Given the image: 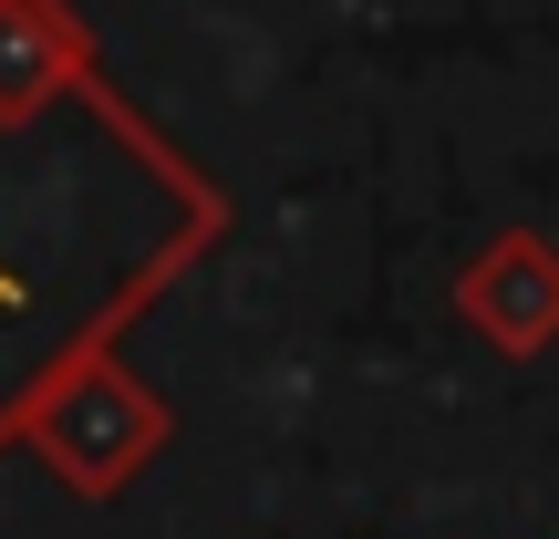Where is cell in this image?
I'll list each match as a JSON object with an SVG mask.
<instances>
[{
    "label": "cell",
    "instance_id": "6da1fadb",
    "mask_svg": "<svg viewBox=\"0 0 559 539\" xmlns=\"http://www.w3.org/2000/svg\"><path fill=\"white\" fill-rule=\"evenodd\" d=\"M0 301H21V280H11V270H0Z\"/></svg>",
    "mask_w": 559,
    "mask_h": 539
}]
</instances>
